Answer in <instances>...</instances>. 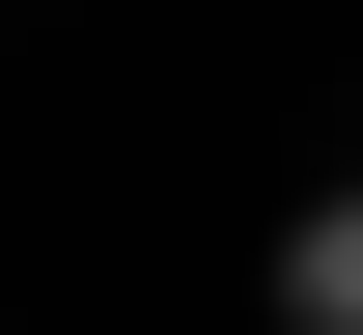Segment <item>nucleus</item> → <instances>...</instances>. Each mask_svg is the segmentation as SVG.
Instances as JSON below:
<instances>
[{"instance_id": "1", "label": "nucleus", "mask_w": 363, "mask_h": 335, "mask_svg": "<svg viewBox=\"0 0 363 335\" xmlns=\"http://www.w3.org/2000/svg\"><path fill=\"white\" fill-rule=\"evenodd\" d=\"M279 335H363V195H308V224H279Z\"/></svg>"}]
</instances>
